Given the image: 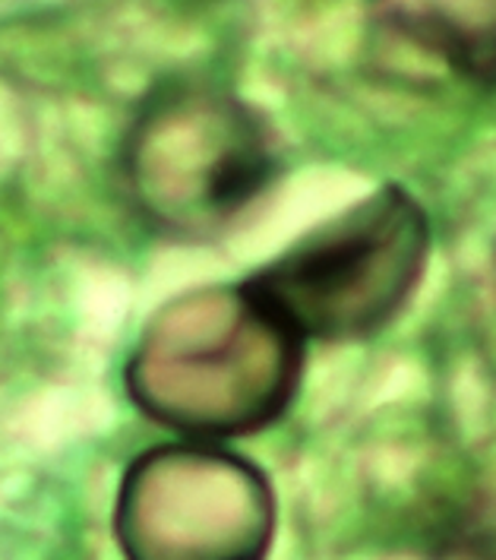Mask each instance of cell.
Segmentation results:
<instances>
[{
    "label": "cell",
    "instance_id": "cell-1",
    "mask_svg": "<svg viewBox=\"0 0 496 560\" xmlns=\"http://www.w3.org/2000/svg\"><path fill=\"white\" fill-rule=\"evenodd\" d=\"M304 346L247 282L203 285L149 317L123 386L140 412L184 438H247L288 412Z\"/></svg>",
    "mask_w": 496,
    "mask_h": 560
},
{
    "label": "cell",
    "instance_id": "cell-2",
    "mask_svg": "<svg viewBox=\"0 0 496 560\" xmlns=\"http://www.w3.org/2000/svg\"><path fill=\"white\" fill-rule=\"evenodd\" d=\"M120 175L133 209L162 235L225 232L275 177L263 118L209 83L158 86L130 120Z\"/></svg>",
    "mask_w": 496,
    "mask_h": 560
},
{
    "label": "cell",
    "instance_id": "cell-3",
    "mask_svg": "<svg viewBox=\"0 0 496 560\" xmlns=\"http://www.w3.org/2000/svg\"><path fill=\"white\" fill-rule=\"evenodd\" d=\"M427 254V212L405 187L386 184L297 237L244 282L304 339L361 342L399 317Z\"/></svg>",
    "mask_w": 496,
    "mask_h": 560
},
{
    "label": "cell",
    "instance_id": "cell-4",
    "mask_svg": "<svg viewBox=\"0 0 496 560\" xmlns=\"http://www.w3.org/2000/svg\"><path fill=\"white\" fill-rule=\"evenodd\" d=\"M275 532V494L253 463L203 443H162L123 472L115 538L137 560H253Z\"/></svg>",
    "mask_w": 496,
    "mask_h": 560
},
{
    "label": "cell",
    "instance_id": "cell-5",
    "mask_svg": "<svg viewBox=\"0 0 496 560\" xmlns=\"http://www.w3.org/2000/svg\"><path fill=\"white\" fill-rule=\"evenodd\" d=\"M395 48L471 86L496 83V0H370Z\"/></svg>",
    "mask_w": 496,
    "mask_h": 560
},
{
    "label": "cell",
    "instance_id": "cell-6",
    "mask_svg": "<svg viewBox=\"0 0 496 560\" xmlns=\"http://www.w3.org/2000/svg\"><path fill=\"white\" fill-rule=\"evenodd\" d=\"M474 339H477L481 361L496 377V254L474 298Z\"/></svg>",
    "mask_w": 496,
    "mask_h": 560
}]
</instances>
